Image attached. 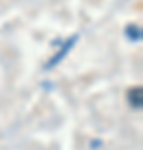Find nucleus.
Here are the masks:
<instances>
[{
	"mask_svg": "<svg viewBox=\"0 0 143 150\" xmlns=\"http://www.w3.org/2000/svg\"><path fill=\"white\" fill-rule=\"evenodd\" d=\"M75 42H77V37H73L72 40H67V42H65V45L58 50V54H55L52 59H50V64H47V69H52V67H55L57 64H60V60L65 59V55L70 52V48L73 47Z\"/></svg>",
	"mask_w": 143,
	"mask_h": 150,
	"instance_id": "nucleus-1",
	"label": "nucleus"
},
{
	"mask_svg": "<svg viewBox=\"0 0 143 150\" xmlns=\"http://www.w3.org/2000/svg\"><path fill=\"white\" fill-rule=\"evenodd\" d=\"M128 102H130V105L135 108H140L142 107V102H143V90L142 87H135V88H130L128 90Z\"/></svg>",
	"mask_w": 143,
	"mask_h": 150,
	"instance_id": "nucleus-2",
	"label": "nucleus"
}]
</instances>
